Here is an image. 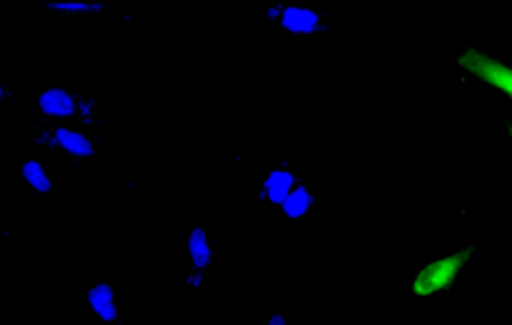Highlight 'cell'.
<instances>
[{
    "label": "cell",
    "instance_id": "8992f818",
    "mask_svg": "<svg viewBox=\"0 0 512 325\" xmlns=\"http://www.w3.org/2000/svg\"><path fill=\"white\" fill-rule=\"evenodd\" d=\"M295 188V178L288 173V170H273L265 180V195L273 200L275 205H283L285 198L293 193Z\"/></svg>",
    "mask_w": 512,
    "mask_h": 325
},
{
    "label": "cell",
    "instance_id": "4fadbf2b",
    "mask_svg": "<svg viewBox=\"0 0 512 325\" xmlns=\"http://www.w3.org/2000/svg\"><path fill=\"white\" fill-rule=\"evenodd\" d=\"M0 98H3V88H0Z\"/></svg>",
    "mask_w": 512,
    "mask_h": 325
},
{
    "label": "cell",
    "instance_id": "30bf717a",
    "mask_svg": "<svg viewBox=\"0 0 512 325\" xmlns=\"http://www.w3.org/2000/svg\"><path fill=\"white\" fill-rule=\"evenodd\" d=\"M23 178L28 180V185H33L35 190H40V193H48L50 190V178L45 175L43 165H40L38 160H28V163L23 165Z\"/></svg>",
    "mask_w": 512,
    "mask_h": 325
},
{
    "label": "cell",
    "instance_id": "5bb4252c",
    "mask_svg": "<svg viewBox=\"0 0 512 325\" xmlns=\"http://www.w3.org/2000/svg\"><path fill=\"white\" fill-rule=\"evenodd\" d=\"M510 135H512V128H510Z\"/></svg>",
    "mask_w": 512,
    "mask_h": 325
},
{
    "label": "cell",
    "instance_id": "7a4b0ae2",
    "mask_svg": "<svg viewBox=\"0 0 512 325\" xmlns=\"http://www.w3.org/2000/svg\"><path fill=\"white\" fill-rule=\"evenodd\" d=\"M460 65L512 98V68H508V65H503L495 58H488V55L478 53V50H468V53L460 55Z\"/></svg>",
    "mask_w": 512,
    "mask_h": 325
},
{
    "label": "cell",
    "instance_id": "52a82bcc",
    "mask_svg": "<svg viewBox=\"0 0 512 325\" xmlns=\"http://www.w3.org/2000/svg\"><path fill=\"white\" fill-rule=\"evenodd\" d=\"M55 140H58V143L63 145L68 153L78 155V158H90V155H93V143H90L85 135L75 133V130L58 128V130H55Z\"/></svg>",
    "mask_w": 512,
    "mask_h": 325
},
{
    "label": "cell",
    "instance_id": "277c9868",
    "mask_svg": "<svg viewBox=\"0 0 512 325\" xmlns=\"http://www.w3.org/2000/svg\"><path fill=\"white\" fill-rule=\"evenodd\" d=\"M88 303L90 308L95 310L100 320L110 323V320L118 318V305H115V293L108 283H98L90 288L88 293Z\"/></svg>",
    "mask_w": 512,
    "mask_h": 325
},
{
    "label": "cell",
    "instance_id": "8fae6325",
    "mask_svg": "<svg viewBox=\"0 0 512 325\" xmlns=\"http://www.w3.org/2000/svg\"><path fill=\"white\" fill-rule=\"evenodd\" d=\"M48 8L53 10H70V13H85V10H90L93 5H85V3H50Z\"/></svg>",
    "mask_w": 512,
    "mask_h": 325
},
{
    "label": "cell",
    "instance_id": "7c38bea8",
    "mask_svg": "<svg viewBox=\"0 0 512 325\" xmlns=\"http://www.w3.org/2000/svg\"><path fill=\"white\" fill-rule=\"evenodd\" d=\"M268 325H288V323H285L283 315H273V318L268 320Z\"/></svg>",
    "mask_w": 512,
    "mask_h": 325
},
{
    "label": "cell",
    "instance_id": "5b68a950",
    "mask_svg": "<svg viewBox=\"0 0 512 325\" xmlns=\"http://www.w3.org/2000/svg\"><path fill=\"white\" fill-rule=\"evenodd\" d=\"M40 108H43V113L55 115V118H68V115L75 113V100L65 90L50 88L40 95Z\"/></svg>",
    "mask_w": 512,
    "mask_h": 325
},
{
    "label": "cell",
    "instance_id": "6da1fadb",
    "mask_svg": "<svg viewBox=\"0 0 512 325\" xmlns=\"http://www.w3.org/2000/svg\"><path fill=\"white\" fill-rule=\"evenodd\" d=\"M470 253L473 250H460V253L448 255V258H440L435 263L425 265L418 275H415V283H413V293L415 295H433L440 293V290H448L450 285L455 283L458 273L463 270V265L468 263Z\"/></svg>",
    "mask_w": 512,
    "mask_h": 325
},
{
    "label": "cell",
    "instance_id": "3957f363",
    "mask_svg": "<svg viewBox=\"0 0 512 325\" xmlns=\"http://www.w3.org/2000/svg\"><path fill=\"white\" fill-rule=\"evenodd\" d=\"M280 25H283L285 30H290V33L305 35V33H315V30H318L320 18L315 10L290 5V8H285L283 15H280Z\"/></svg>",
    "mask_w": 512,
    "mask_h": 325
},
{
    "label": "cell",
    "instance_id": "9c48e42d",
    "mask_svg": "<svg viewBox=\"0 0 512 325\" xmlns=\"http://www.w3.org/2000/svg\"><path fill=\"white\" fill-rule=\"evenodd\" d=\"M310 205H313V195H310V190L305 188V185H298V188H293V193L285 198L283 210L288 218H303L310 210Z\"/></svg>",
    "mask_w": 512,
    "mask_h": 325
},
{
    "label": "cell",
    "instance_id": "ba28073f",
    "mask_svg": "<svg viewBox=\"0 0 512 325\" xmlns=\"http://www.w3.org/2000/svg\"><path fill=\"white\" fill-rule=\"evenodd\" d=\"M188 253L195 268H205V265L210 263V245L203 228H193V233H190L188 238Z\"/></svg>",
    "mask_w": 512,
    "mask_h": 325
}]
</instances>
